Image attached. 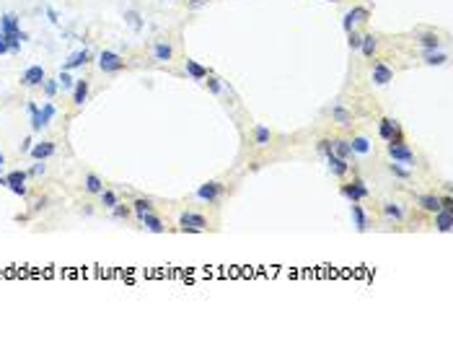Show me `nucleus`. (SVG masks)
Here are the masks:
<instances>
[{"mask_svg":"<svg viewBox=\"0 0 453 337\" xmlns=\"http://www.w3.org/2000/svg\"><path fill=\"white\" fill-rule=\"evenodd\" d=\"M319 153H324L326 156V163H329V169H332V174L334 177H344L350 171V163L339 158L337 153L332 151V140H319Z\"/></svg>","mask_w":453,"mask_h":337,"instance_id":"obj_1","label":"nucleus"},{"mask_svg":"<svg viewBox=\"0 0 453 337\" xmlns=\"http://www.w3.org/2000/svg\"><path fill=\"white\" fill-rule=\"evenodd\" d=\"M205 215H197V213H181L179 218V229L184 231V233H199V231H205Z\"/></svg>","mask_w":453,"mask_h":337,"instance_id":"obj_2","label":"nucleus"},{"mask_svg":"<svg viewBox=\"0 0 453 337\" xmlns=\"http://www.w3.org/2000/svg\"><path fill=\"white\" fill-rule=\"evenodd\" d=\"M98 68H101L104 73H117V70H122V68H124V60H122L117 52L104 50L101 54H98Z\"/></svg>","mask_w":453,"mask_h":337,"instance_id":"obj_3","label":"nucleus"},{"mask_svg":"<svg viewBox=\"0 0 453 337\" xmlns=\"http://www.w3.org/2000/svg\"><path fill=\"white\" fill-rule=\"evenodd\" d=\"M388 156L396 163H406V166H414V153L406 148V143H388Z\"/></svg>","mask_w":453,"mask_h":337,"instance_id":"obj_4","label":"nucleus"},{"mask_svg":"<svg viewBox=\"0 0 453 337\" xmlns=\"http://www.w3.org/2000/svg\"><path fill=\"white\" fill-rule=\"evenodd\" d=\"M223 192H225V187L220 181H207V184H202L197 189V197L205 200V203H217V200L223 197Z\"/></svg>","mask_w":453,"mask_h":337,"instance_id":"obj_5","label":"nucleus"},{"mask_svg":"<svg viewBox=\"0 0 453 337\" xmlns=\"http://www.w3.org/2000/svg\"><path fill=\"white\" fill-rule=\"evenodd\" d=\"M342 195L347 197L350 203H360V200L368 197V187H365V181H362V179H355V181H350V184L342 187Z\"/></svg>","mask_w":453,"mask_h":337,"instance_id":"obj_6","label":"nucleus"},{"mask_svg":"<svg viewBox=\"0 0 453 337\" xmlns=\"http://www.w3.org/2000/svg\"><path fill=\"white\" fill-rule=\"evenodd\" d=\"M26 171H11L5 179H8V189H11L13 195H18V197H26Z\"/></svg>","mask_w":453,"mask_h":337,"instance_id":"obj_7","label":"nucleus"},{"mask_svg":"<svg viewBox=\"0 0 453 337\" xmlns=\"http://www.w3.org/2000/svg\"><path fill=\"white\" fill-rule=\"evenodd\" d=\"M44 68L42 65H31V68H26L24 70V76H21V83L24 86H29V88H34V86H42L44 83Z\"/></svg>","mask_w":453,"mask_h":337,"instance_id":"obj_8","label":"nucleus"},{"mask_svg":"<svg viewBox=\"0 0 453 337\" xmlns=\"http://www.w3.org/2000/svg\"><path fill=\"white\" fill-rule=\"evenodd\" d=\"M368 16H370V11H368V8H362V5L350 8L347 16H344V21H342V29L352 31V24H355V21H368Z\"/></svg>","mask_w":453,"mask_h":337,"instance_id":"obj_9","label":"nucleus"},{"mask_svg":"<svg viewBox=\"0 0 453 337\" xmlns=\"http://www.w3.org/2000/svg\"><path fill=\"white\" fill-rule=\"evenodd\" d=\"M388 80H394V70L386 62H373V83L376 86H386Z\"/></svg>","mask_w":453,"mask_h":337,"instance_id":"obj_10","label":"nucleus"},{"mask_svg":"<svg viewBox=\"0 0 453 337\" xmlns=\"http://www.w3.org/2000/svg\"><path fill=\"white\" fill-rule=\"evenodd\" d=\"M435 229H438L440 233H451V229H453V213L440 207V210L435 213Z\"/></svg>","mask_w":453,"mask_h":337,"instance_id":"obj_11","label":"nucleus"},{"mask_svg":"<svg viewBox=\"0 0 453 337\" xmlns=\"http://www.w3.org/2000/svg\"><path fill=\"white\" fill-rule=\"evenodd\" d=\"M86 96H88V80L86 78H78L75 86H72V104L83 106L86 104Z\"/></svg>","mask_w":453,"mask_h":337,"instance_id":"obj_12","label":"nucleus"},{"mask_svg":"<svg viewBox=\"0 0 453 337\" xmlns=\"http://www.w3.org/2000/svg\"><path fill=\"white\" fill-rule=\"evenodd\" d=\"M31 158H36V161H44V158H49L52 153H54V143H49V140H44V143H36V145H31Z\"/></svg>","mask_w":453,"mask_h":337,"instance_id":"obj_13","label":"nucleus"},{"mask_svg":"<svg viewBox=\"0 0 453 337\" xmlns=\"http://www.w3.org/2000/svg\"><path fill=\"white\" fill-rule=\"evenodd\" d=\"M350 210H352V221H355V229L360 231V233H365L368 231V215H365V210L358 205V203H352L350 205Z\"/></svg>","mask_w":453,"mask_h":337,"instance_id":"obj_14","label":"nucleus"},{"mask_svg":"<svg viewBox=\"0 0 453 337\" xmlns=\"http://www.w3.org/2000/svg\"><path fill=\"white\" fill-rule=\"evenodd\" d=\"M88 57H91V52H88V50H78V52H72V54H70V60L65 62V65H62V70H75V68H80V65H86Z\"/></svg>","mask_w":453,"mask_h":337,"instance_id":"obj_15","label":"nucleus"},{"mask_svg":"<svg viewBox=\"0 0 453 337\" xmlns=\"http://www.w3.org/2000/svg\"><path fill=\"white\" fill-rule=\"evenodd\" d=\"M138 218H140V223L145 226V229L153 231V233H163V231H166V229H163V223H161V218H156L153 213H143Z\"/></svg>","mask_w":453,"mask_h":337,"instance_id":"obj_16","label":"nucleus"},{"mask_svg":"<svg viewBox=\"0 0 453 337\" xmlns=\"http://www.w3.org/2000/svg\"><path fill=\"white\" fill-rule=\"evenodd\" d=\"M417 203H420L422 210H428V213H438L440 210V197H435V195H420L417 197Z\"/></svg>","mask_w":453,"mask_h":337,"instance_id":"obj_17","label":"nucleus"},{"mask_svg":"<svg viewBox=\"0 0 453 337\" xmlns=\"http://www.w3.org/2000/svg\"><path fill=\"white\" fill-rule=\"evenodd\" d=\"M153 57H156L158 62H168L171 57H174V50H171V44L158 42L156 47H153Z\"/></svg>","mask_w":453,"mask_h":337,"instance_id":"obj_18","label":"nucleus"},{"mask_svg":"<svg viewBox=\"0 0 453 337\" xmlns=\"http://www.w3.org/2000/svg\"><path fill=\"white\" fill-rule=\"evenodd\" d=\"M332 117H334V122L342 125V127H347V125L352 122V114H350L342 104H334V106H332Z\"/></svg>","mask_w":453,"mask_h":337,"instance_id":"obj_19","label":"nucleus"},{"mask_svg":"<svg viewBox=\"0 0 453 337\" xmlns=\"http://www.w3.org/2000/svg\"><path fill=\"white\" fill-rule=\"evenodd\" d=\"M83 184H86V192H91V195H101V189H104V181L96 174H86Z\"/></svg>","mask_w":453,"mask_h":337,"instance_id":"obj_20","label":"nucleus"},{"mask_svg":"<svg viewBox=\"0 0 453 337\" xmlns=\"http://www.w3.org/2000/svg\"><path fill=\"white\" fill-rule=\"evenodd\" d=\"M269 127H264V125H257L254 127V143L259 145V148H264V145H269Z\"/></svg>","mask_w":453,"mask_h":337,"instance_id":"obj_21","label":"nucleus"},{"mask_svg":"<svg viewBox=\"0 0 453 337\" xmlns=\"http://www.w3.org/2000/svg\"><path fill=\"white\" fill-rule=\"evenodd\" d=\"M350 148H352V153H360V156H365V153H370V140L362 138V135H358V138L350 140Z\"/></svg>","mask_w":453,"mask_h":337,"instance_id":"obj_22","label":"nucleus"},{"mask_svg":"<svg viewBox=\"0 0 453 337\" xmlns=\"http://www.w3.org/2000/svg\"><path fill=\"white\" fill-rule=\"evenodd\" d=\"M332 151L337 153L339 158H344L347 161L350 156H352V148H350V140H332Z\"/></svg>","mask_w":453,"mask_h":337,"instance_id":"obj_23","label":"nucleus"},{"mask_svg":"<svg viewBox=\"0 0 453 337\" xmlns=\"http://www.w3.org/2000/svg\"><path fill=\"white\" fill-rule=\"evenodd\" d=\"M420 44H422V50H425V52H430V50H440V39H438V34H420Z\"/></svg>","mask_w":453,"mask_h":337,"instance_id":"obj_24","label":"nucleus"},{"mask_svg":"<svg viewBox=\"0 0 453 337\" xmlns=\"http://www.w3.org/2000/svg\"><path fill=\"white\" fill-rule=\"evenodd\" d=\"M446 60H448V54H446V52H440V50H430V52H425V62H428V65H443Z\"/></svg>","mask_w":453,"mask_h":337,"instance_id":"obj_25","label":"nucleus"},{"mask_svg":"<svg viewBox=\"0 0 453 337\" xmlns=\"http://www.w3.org/2000/svg\"><path fill=\"white\" fill-rule=\"evenodd\" d=\"M187 73L192 76L194 80H202V78H207V70L199 65V62H194V60H187Z\"/></svg>","mask_w":453,"mask_h":337,"instance_id":"obj_26","label":"nucleus"},{"mask_svg":"<svg viewBox=\"0 0 453 337\" xmlns=\"http://www.w3.org/2000/svg\"><path fill=\"white\" fill-rule=\"evenodd\" d=\"M360 50H362V54H365V57H373V52H376V36H373V34H365V36H362Z\"/></svg>","mask_w":453,"mask_h":337,"instance_id":"obj_27","label":"nucleus"},{"mask_svg":"<svg viewBox=\"0 0 453 337\" xmlns=\"http://www.w3.org/2000/svg\"><path fill=\"white\" fill-rule=\"evenodd\" d=\"M394 120H388V117H386V120H381V125H378V135H381V138H383V140H388V138H391V132H394Z\"/></svg>","mask_w":453,"mask_h":337,"instance_id":"obj_28","label":"nucleus"},{"mask_svg":"<svg viewBox=\"0 0 453 337\" xmlns=\"http://www.w3.org/2000/svg\"><path fill=\"white\" fill-rule=\"evenodd\" d=\"M383 213H386L388 218H394V221H402V218H404L402 207H399L396 203H383Z\"/></svg>","mask_w":453,"mask_h":337,"instance_id":"obj_29","label":"nucleus"},{"mask_svg":"<svg viewBox=\"0 0 453 337\" xmlns=\"http://www.w3.org/2000/svg\"><path fill=\"white\" fill-rule=\"evenodd\" d=\"M29 114H31V130L39 132L42 130V122H39V106H36L34 102H29Z\"/></svg>","mask_w":453,"mask_h":337,"instance_id":"obj_30","label":"nucleus"},{"mask_svg":"<svg viewBox=\"0 0 453 337\" xmlns=\"http://www.w3.org/2000/svg\"><path fill=\"white\" fill-rule=\"evenodd\" d=\"M52 117H54V104H49V102H47V104L42 106V112H39V122H42V127L47 125V122L52 120Z\"/></svg>","mask_w":453,"mask_h":337,"instance_id":"obj_31","label":"nucleus"},{"mask_svg":"<svg viewBox=\"0 0 453 337\" xmlns=\"http://www.w3.org/2000/svg\"><path fill=\"white\" fill-rule=\"evenodd\" d=\"M119 200H117V195L112 192V189H101V205L104 207H114Z\"/></svg>","mask_w":453,"mask_h":337,"instance_id":"obj_32","label":"nucleus"},{"mask_svg":"<svg viewBox=\"0 0 453 337\" xmlns=\"http://www.w3.org/2000/svg\"><path fill=\"white\" fill-rule=\"evenodd\" d=\"M57 83H60L62 88H72V86H75V78L70 76V70H62L60 76H57Z\"/></svg>","mask_w":453,"mask_h":337,"instance_id":"obj_33","label":"nucleus"},{"mask_svg":"<svg viewBox=\"0 0 453 337\" xmlns=\"http://www.w3.org/2000/svg\"><path fill=\"white\" fill-rule=\"evenodd\" d=\"M44 94H47V96H54V94H57V88H60V83H57V78H44Z\"/></svg>","mask_w":453,"mask_h":337,"instance_id":"obj_34","label":"nucleus"},{"mask_svg":"<svg viewBox=\"0 0 453 337\" xmlns=\"http://www.w3.org/2000/svg\"><path fill=\"white\" fill-rule=\"evenodd\" d=\"M132 207H135V213H138V215H143V213H150V200L140 197V200H135V203H132Z\"/></svg>","mask_w":453,"mask_h":337,"instance_id":"obj_35","label":"nucleus"},{"mask_svg":"<svg viewBox=\"0 0 453 337\" xmlns=\"http://www.w3.org/2000/svg\"><path fill=\"white\" fill-rule=\"evenodd\" d=\"M388 169H391V174H394V177H399V179H409V177H412V171H409V169H404V166H399L396 161H394Z\"/></svg>","mask_w":453,"mask_h":337,"instance_id":"obj_36","label":"nucleus"},{"mask_svg":"<svg viewBox=\"0 0 453 337\" xmlns=\"http://www.w3.org/2000/svg\"><path fill=\"white\" fill-rule=\"evenodd\" d=\"M360 42H362V36L358 31H347V44H350V50H360Z\"/></svg>","mask_w":453,"mask_h":337,"instance_id":"obj_37","label":"nucleus"},{"mask_svg":"<svg viewBox=\"0 0 453 337\" xmlns=\"http://www.w3.org/2000/svg\"><path fill=\"white\" fill-rule=\"evenodd\" d=\"M124 18H127V24H130L132 29H140V16L135 13V11H127V13H124Z\"/></svg>","mask_w":453,"mask_h":337,"instance_id":"obj_38","label":"nucleus"},{"mask_svg":"<svg viewBox=\"0 0 453 337\" xmlns=\"http://www.w3.org/2000/svg\"><path fill=\"white\" fill-rule=\"evenodd\" d=\"M207 88H210L213 94H223V86H220V80H217V78H207Z\"/></svg>","mask_w":453,"mask_h":337,"instance_id":"obj_39","label":"nucleus"},{"mask_svg":"<svg viewBox=\"0 0 453 337\" xmlns=\"http://www.w3.org/2000/svg\"><path fill=\"white\" fill-rule=\"evenodd\" d=\"M112 210H114V218H127V215H130V210H127L124 205H119V203H117Z\"/></svg>","mask_w":453,"mask_h":337,"instance_id":"obj_40","label":"nucleus"},{"mask_svg":"<svg viewBox=\"0 0 453 337\" xmlns=\"http://www.w3.org/2000/svg\"><path fill=\"white\" fill-rule=\"evenodd\" d=\"M440 207H443V210H451V213H453V197H451V195L443 197V200H440Z\"/></svg>","mask_w":453,"mask_h":337,"instance_id":"obj_41","label":"nucleus"},{"mask_svg":"<svg viewBox=\"0 0 453 337\" xmlns=\"http://www.w3.org/2000/svg\"><path fill=\"white\" fill-rule=\"evenodd\" d=\"M42 171H44V163H34V166H31V171H29V174H31V177H39V174H42Z\"/></svg>","mask_w":453,"mask_h":337,"instance_id":"obj_42","label":"nucleus"},{"mask_svg":"<svg viewBox=\"0 0 453 337\" xmlns=\"http://www.w3.org/2000/svg\"><path fill=\"white\" fill-rule=\"evenodd\" d=\"M5 52H11V47H8V42H5V36L0 34V54H5Z\"/></svg>","mask_w":453,"mask_h":337,"instance_id":"obj_43","label":"nucleus"},{"mask_svg":"<svg viewBox=\"0 0 453 337\" xmlns=\"http://www.w3.org/2000/svg\"><path fill=\"white\" fill-rule=\"evenodd\" d=\"M47 16H49V21H52V24H57V21H60V16H57V11H54V8H47Z\"/></svg>","mask_w":453,"mask_h":337,"instance_id":"obj_44","label":"nucleus"},{"mask_svg":"<svg viewBox=\"0 0 453 337\" xmlns=\"http://www.w3.org/2000/svg\"><path fill=\"white\" fill-rule=\"evenodd\" d=\"M31 151V138H24V143H21V153H29Z\"/></svg>","mask_w":453,"mask_h":337,"instance_id":"obj_45","label":"nucleus"},{"mask_svg":"<svg viewBox=\"0 0 453 337\" xmlns=\"http://www.w3.org/2000/svg\"><path fill=\"white\" fill-rule=\"evenodd\" d=\"M205 0H189V8H202Z\"/></svg>","mask_w":453,"mask_h":337,"instance_id":"obj_46","label":"nucleus"},{"mask_svg":"<svg viewBox=\"0 0 453 337\" xmlns=\"http://www.w3.org/2000/svg\"><path fill=\"white\" fill-rule=\"evenodd\" d=\"M3 163H5V156H3V153H0V169H3Z\"/></svg>","mask_w":453,"mask_h":337,"instance_id":"obj_47","label":"nucleus"},{"mask_svg":"<svg viewBox=\"0 0 453 337\" xmlns=\"http://www.w3.org/2000/svg\"><path fill=\"white\" fill-rule=\"evenodd\" d=\"M326 3H337V0H326Z\"/></svg>","mask_w":453,"mask_h":337,"instance_id":"obj_48","label":"nucleus"}]
</instances>
